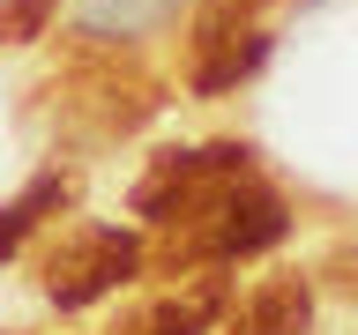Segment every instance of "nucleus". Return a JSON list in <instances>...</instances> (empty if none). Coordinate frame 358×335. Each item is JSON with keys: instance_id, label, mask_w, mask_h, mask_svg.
Segmentation results:
<instances>
[{"instance_id": "nucleus-4", "label": "nucleus", "mask_w": 358, "mask_h": 335, "mask_svg": "<svg viewBox=\"0 0 358 335\" xmlns=\"http://www.w3.org/2000/svg\"><path fill=\"white\" fill-rule=\"evenodd\" d=\"M224 313V276H194L187 290H172V298H157L142 320H134L127 335H209V320Z\"/></svg>"}, {"instance_id": "nucleus-7", "label": "nucleus", "mask_w": 358, "mask_h": 335, "mask_svg": "<svg viewBox=\"0 0 358 335\" xmlns=\"http://www.w3.org/2000/svg\"><path fill=\"white\" fill-rule=\"evenodd\" d=\"M52 8H60V0H0V45H30V38H45Z\"/></svg>"}, {"instance_id": "nucleus-3", "label": "nucleus", "mask_w": 358, "mask_h": 335, "mask_svg": "<svg viewBox=\"0 0 358 335\" xmlns=\"http://www.w3.org/2000/svg\"><path fill=\"white\" fill-rule=\"evenodd\" d=\"M306 320H313L306 276H268V283L246 290V306L231 313V328H224V335H306Z\"/></svg>"}, {"instance_id": "nucleus-1", "label": "nucleus", "mask_w": 358, "mask_h": 335, "mask_svg": "<svg viewBox=\"0 0 358 335\" xmlns=\"http://www.w3.org/2000/svg\"><path fill=\"white\" fill-rule=\"evenodd\" d=\"M187 239L172 246V261H246V253H262V246L284 239V201L268 194L262 179H224L209 194L187 209Z\"/></svg>"}, {"instance_id": "nucleus-5", "label": "nucleus", "mask_w": 358, "mask_h": 335, "mask_svg": "<svg viewBox=\"0 0 358 335\" xmlns=\"http://www.w3.org/2000/svg\"><path fill=\"white\" fill-rule=\"evenodd\" d=\"M262 30H239V38H224V45H209L194 60V89H231V82H246L254 67H262Z\"/></svg>"}, {"instance_id": "nucleus-2", "label": "nucleus", "mask_w": 358, "mask_h": 335, "mask_svg": "<svg viewBox=\"0 0 358 335\" xmlns=\"http://www.w3.org/2000/svg\"><path fill=\"white\" fill-rule=\"evenodd\" d=\"M142 268V239L134 231H75L67 246H52V261H45V298L60 313L75 306H97L105 290H120Z\"/></svg>"}, {"instance_id": "nucleus-6", "label": "nucleus", "mask_w": 358, "mask_h": 335, "mask_svg": "<svg viewBox=\"0 0 358 335\" xmlns=\"http://www.w3.org/2000/svg\"><path fill=\"white\" fill-rule=\"evenodd\" d=\"M52 201H60V179H38L22 201H8V209H0V261L22 246V231H30V223H38V209H52Z\"/></svg>"}]
</instances>
